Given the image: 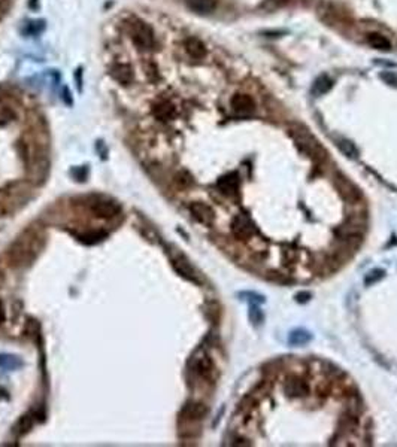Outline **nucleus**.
Returning <instances> with one entry per match:
<instances>
[{
	"instance_id": "obj_11",
	"label": "nucleus",
	"mask_w": 397,
	"mask_h": 447,
	"mask_svg": "<svg viewBox=\"0 0 397 447\" xmlns=\"http://www.w3.org/2000/svg\"><path fill=\"white\" fill-rule=\"evenodd\" d=\"M311 340H312V336H311V332H309V331H306V329H302V328L291 331V332H290V336H288V343H290L291 346H294V348H299V346H305V345H308Z\"/></svg>"
},
{
	"instance_id": "obj_20",
	"label": "nucleus",
	"mask_w": 397,
	"mask_h": 447,
	"mask_svg": "<svg viewBox=\"0 0 397 447\" xmlns=\"http://www.w3.org/2000/svg\"><path fill=\"white\" fill-rule=\"evenodd\" d=\"M291 0H263L262 8L267 11V12H273L276 9H281L284 6H287Z\"/></svg>"
},
{
	"instance_id": "obj_22",
	"label": "nucleus",
	"mask_w": 397,
	"mask_h": 447,
	"mask_svg": "<svg viewBox=\"0 0 397 447\" xmlns=\"http://www.w3.org/2000/svg\"><path fill=\"white\" fill-rule=\"evenodd\" d=\"M357 423H359V419L354 415H343L342 419H340V425L343 428H346V429H351V428L357 426Z\"/></svg>"
},
{
	"instance_id": "obj_1",
	"label": "nucleus",
	"mask_w": 397,
	"mask_h": 447,
	"mask_svg": "<svg viewBox=\"0 0 397 447\" xmlns=\"http://www.w3.org/2000/svg\"><path fill=\"white\" fill-rule=\"evenodd\" d=\"M43 246V236L36 231V230H29L24 236H21L15 245L12 246L9 252V259L12 261V265H24L29 264L37 252Z\"/></svg>"
},
{
	"instance_id": "obj_2",
	"label": "nucleus",
	"mask_w": 397,
	"mask_h": 447,
	"mask_svg": "<svg viewBox=\"0 0 397 447\" xmlns=\"http://www.w3.org/2000/svg\"><path fill=\"white\" fill-rule=\"evenodd\" d=\"M288 134L293 137V140L296 142L299 148L315 161L327 160V151L321 146L318 139L315 136H312V133L305 126L291 124L288 127Z\"/></svg>"
},
{
	"instance_id": "obj_4",
	"label": "nucleus",
	"mask_w": 397,
	"mask_h": 447,
	"mask_svg": "<svg viewBox=\"0 0 397 447\" xmlns=\"http://www.w3.org/2000/svg\"><path fill=\"white\" fill-rule=\"evenodd\" d=\"M284 392H285L287 397H290V398H302V397H306V395H308V392H309V384L306 383V380H303L302 377L293 376V377H290V379L285 382Z\"/></svg>"
},
{
	"instance_id": "obj_14",
	"label": "nucleus",
	"mask_w": 397,
	"mask_h": 447,
	"mask_svg": "<svg viewBox=\"0 0 397 447\" xmlns=\"http://www.w3.org/2000/svg\"><path fill=\"white\" fill-rule=\"evenodd\" d=\"M336 185L339 188L340 194L346 198V200H356L359 198V191L353 187V184L350 181H346L345 178H339L336 181Z\"/></svg>"
},
{
	"instance_id": "obj_13",
	"label": "nucleus",
	"mask_w": 397,
	"mask_h": 447,
	"mask_svg": "<svg viewBox=\"0 0 397 447\" xmlns=\"http://www.w3.org/2000/svg\"><path fill=\"white\" fill-rule=\"evenodd\" d=\"M185 49H187V52H188L193 59H203V57L206 55V48H205V45H203L199 39H194V37H191V39H188V40L185 42Z\"/></svg>"
},
{
	"instance_id": "obj_8",
	"label": "nucleus",
	"mask_w": 397,
	"mask_h": 447,
	"mask_svg": "<svg viewBox=\"0 0 397 447\" xmlns=\"http://www.w3.org/2000/svg\"><path fill=\"white\" fill-rule=\"evenodd\" d=\"M218 188L221 190V192H224L227 195H232L239 188V176L236 173H230V175L223 176L218 181Z\"/></svg>"
},
{
	"instance_id": "obj_26",
	"label": "nucleus",
	"mask_w": 397,
	"mask_h": 447,
	"mask_svg": "<svg viewBox=\"0 0 397 447\" xmlns=\"http://www.w3.org/2000/svg\"><path fill=\"white\" fill-rule=\"evenodd\" d=\"M5 320V310H3V306H2V301H0V323Z\"/></svg>"
},
{
	"instance_id": "obj_15",
	"label": "nucleus",
	"mask_w": 397,
	"mask_h": 447,
	"mask_svg": "<svg viewBox=\"0 0 397 447\" xmlns=\"http://www.w3.org/2000/svg\"><path fill=\"white\" fill-rule=\"evenodd\" d=\"M197 373L203 379H208V380H211L214 377V374H215V365H214V362L208 356L202 358L197 362Z\"/></svg>"
},
{
	"instance_id": "obj_18",
	"label": "nucleus",
	"mask_w": 397,
	"mask_h": 447,
	"mask_svg": "<svg viewBox=\"0 0 397 447\" xmlns=\"http://www.w3.org/2000/svg\"><path fill=\"white\" fill-rule=\"evenodd\" d=\"M206 407L203 404H191L185 409V416L191 420H197V419H202L203 416L206 415Z\"/></svg>"
},
{
	"instance_id": "obj_21",
	"label": "nucleus",
	"mask_w": 397,
	"mask_h": 447,
	"mask_svg": "<svg viewBox=\"0 0 397 447\" xmlns=\"http://www.w3.org/2000/svg\"><path fill=\"white\" fill-rule=\"evenodd\" d=\"M250 319H251V322H253L254 325H262V322L265 319L263 312H262L256 304L251 306V310H250Z\"/></svg>"
},
{
	"instance_id": "obj_7",
	"label": "nucleus",
	"mask_w": 397,
	"mask_h": 447,
	"mask_svg": "<svg viewBox=\"0 0 397 447\" xmlns=\"http://www.w3.org/2000/svg\"><path fill=\"white\" fill-rule=\"evenodd\" d=\"M190 210H191L193 216L197 219L199 222L205 224V225H211V224L214 222L215 215H214V210L208 204L200 203V201L191 203L190 204Z\"/></svg>"
},
{
	"instance_id": "obj_16",
	"label": "nucleus",
	"mask_w": 397,
	"mask_h": 447,
	"mask_svg": "<svg viewBox=\"0 0 397 447\" xmlns=\"http://www.w3.org/2000/svg\"><path fill=\"white\" fill-rule=\"evenodd\" d=\"M188 6L197 12H211L215 8V0H188Z\"/></svg>"
},
{
	"instance_id": "obj_9",
	"label": "nucleus",
	"mask_w": 397,
	"mask_h": 447,
	"mask_svg": "<svg viewBox=\"0 0 397 447\" xmlns=\"http://www.w3.org/2000/svg\"><path fill=\"white\" fill-rule=\"evenodd\" d=\"M173 265L175 268L187 279H190L191 282H199L197 276L194 273V270L191 268V265L187 262V259L184 256H178V258H173Z\"/></svg>"
},
{
	"instance_id": "obj_3",
	"label": "nucleus",
	"mask_w": 397,
	"mask_h": 447,
	"mask_svg": "<svg viewBox=\"0 0 397 447\" xmlns=\"http://www.w3.org/2000/svg\"><path fill=\"white\" fill-rule=\"evenodd\" d=\"M233 236L239 240H248L256 233V225L246 215H237L232 221Z\"/></svg>"
},
{
	"instance_id": "obj_17",
	"label": "nucleus",
	"mask_w": 397,
	"mask_h": 447,
	"mask_svg": "<svg viewBox=\"0 0 397 447\" xmlns=\"http://www.w3.org/2000/svg\"><path fill=\"white\" fill-rule=\"evenodd\" d=\"M337 146H339L340 152H342L345 157H348V158H357V155H359V149L354 146L353 142H350V140H346V139H340V140L337 142Z\"/></svg>"
},
{
	"instance_id": "obj_6",
	"label": "nucleus",
	"mask_w": 397,
	"mask_h": 447,
	"mask_svg": "<svg viewBox=\"0 0 397 447\" xmlns=\"http://www.w3.org/2000/svg\"><path fill=\"white\" fill-rule=\"evenodd\" d=\"M91 210L100 218H114L120 213V206L109 200H96L91 204Z\"/></svg>"
},
{
	"instance_id": "obj_23",
	"label": "nucleus",
	"mask_w": 397,
	"mask_h": 447,
	"mask_svg": "<svg viewBox=\"0 0 397 447\" xmlns=\"http://www.w3.org/2000/svg\"><path fill=\"white\" fill-rule=\"evenodd\" d=\"M240 295H246V297H250V301H251L253 304H262V303H265V297L260 295V294H256V292H243V294H240Z\"/></svg>"
},
{
	"instance_id": "obj_24",
	"label": "nucleus",
	"mask_w": 397,
	"mask_h": 447,
	"mask_svg": "<svg viewBox=\"0 0 397 447\" xmlns=\"http://www.w3.org/2000/svg\"><path fill=\"white\" fill-rule=\"evenodd\" d=\"M382 79H385L390 85L397 87V75L394 73H385V75H382Z\"/></svg>"
},
{
	"instance_id": "obj_19",
	"label": "nucleus",
	"mask_w": 397,
	"mask_h": 447,
	"mask_svg": "<svg viewBox=\"0 0 397 447\" xmlns=\"http://www.w3.org/2000/svg\"><path fill=\"white\" fill-rule=\"evenodd\" d=\"M385 276V271L382 268H375V270H370L366 276H364V285L366 287H370L376 282H379L382 277Z\"/></svg>"
},
{
	"instance_id": "obj_10",
	"label": "nucleus",
	"mask_w": 397,
	"mask_h": 447,
	"mask_svg": "<svg viewBox=\"0 0 397 447\" xmlns=\"http://www.w3.org/2000/svg\"><path fill=\"white\" fill-rule=\"evenodd\" d=\"M367 43L372 48L378 49V51H390L391 49L390 40L385 36L379 34V33H369L367 34Z\"/></svg>"
},
{
	"instance_id": "obj_5",
	"label": "nucleus",
	"mask_w": 397,
	"mask_h": 447,
	"mask_svg": "<svg viewBox=\"0 0 397 447\" xmlns=\"http://www.w3.org/2000/svg\"><path fill=\"white\" fill-rule=\"evenodd\" d=\"M232 107L236 114L240 115H246L254 112L256 109V101L250 94H243V93H237L232 97Z\"/></svg>"
},
{
	"instance_id": "obj_12",
	"label": "nucleus",
	"mask_w": 397,
	"mask_h": 447,
	"mask_svg": "<svg viewBox=\"0 0 397 447\" xmlns=\"http://www.w3.org/2000/svg\"><path fill=\"white\" fill-rule=\"evenodd\" d=\"M331 87H333V81H331L327 75H321L312 84V94H315V96H324L326 93L330 91Z\"/></svg>"
},
{
	"instance_id": "obj_25",
	"label": "nucleus",
	"mask_w": 397,
	"mask_h": 447,
	"mask_svg": "<svg viewBox=\"0 0 397 447\" xmlns=\"http://www.w3.org/2000/svg\"><path fill=\"white\" fill-rule=\"evenodd\" d=\"M309 298H311V294L309 292H300L296 295V300H297L299 303H306V301H309Z\"/></svg>"
}]
</instances>
